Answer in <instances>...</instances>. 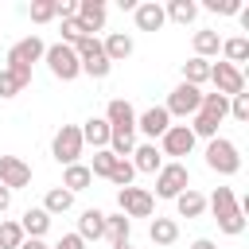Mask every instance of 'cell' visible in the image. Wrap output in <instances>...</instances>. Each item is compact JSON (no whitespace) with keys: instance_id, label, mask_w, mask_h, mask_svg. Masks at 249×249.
<instances>
[{"instance_id":"obj_1","label":"cell","mask_w":249,"mask_h":249,"mask_svg":"<svg viewBox=\"0 0 249 249\" xmlns=\"http://www.w3.org/2000/svg\"><path fill=\"white\" fill-rule=\"evenodd\" d=\"M206 206L214 210V222H218V230H222V233L237 237V233L245 230V206L237 202V195H233L230 187H218V191L206 198Z\"/></svg>"},{"instance_id":"obj_2","label":"cell","mask_w":249,"mask_h":249,"mask_svg":"<svg viewBox=\"0 0 249 249\" xmlns=\"http://www.w3.org/2000/svg\"><path fill=\"white\" fill-rule=\"evenodd\" d=\"M206 167L218 171V175H237V171H241V152H237V144L226 140V136H214V140L206 144Z\"/></svg>"},{"instance_id":"obj_3","label":"cell","mask_w":249,"mask_h":249,"mask_svg":"<svg viewBox=\"0 0 249 249\" xmlns=\"http://www.w3.org/2000/svg\"><path fill=\"white\" fill-rule=\"evenodd\" d=\"M187 187H191V171H187V163L171 160V163H163V167L156 171V195H152V198H179Z\"/></svg>"},{"instance_id":"obj_4","label":"cell","mask_w":249,"mask_h":249,"mask_svg":"<svg viewBox=\"0 0 249 249\" xmlns=\"http://www.w3.org/2000/svg\"><path fill=\"white\" fill-rule=\"evenodd\" d=\"M43 62H47V66H51V74H54V78H62V82H74V78L82 74V62H78L74 47H66V43H51V47H47V54H43Z\"/></svg>"},{"instance_id":"obj_5","label":"cell","mask_w":249,"mask_h":249,"mask_svg":"<svg viewBox=\"0 0 249 249\" xmlns=\"http://www.w3.org/2000/svg\"><path fill=\"white\" fill-rule=\"evenodd\" d=\"M82 128L78 124H62L58 132H54V140H51V156L62 163V167H70V163H78V156H82Z\"/></svg>"},{"instance_id":"obj_6","label":"cell","mask_w":249,"mask_h":249,"mask_svg":"<svg viewBox=\"0 0 249 249\" xmlns=\"http://www.w3.org/2000/svg\"><path fill=\"white\" fill-rule=\"evenodd\" d=\"M43 54H47V43L39 35H23L19 43L8 47V70H31Z\"/></svg>"},{"instance_id":"obj_7","label":"cell","mask_w":249,"mask_h":249,"mask_svg":"<svg viewBox=\"0 0 249 249\" xmlns=\"http://www.w3.org/2000/svg\"><path fill=\"white\" fill-rule=\"evenodd\" d=\"M117 206H121V214L132 222V218H152L156 198H152V191H144V187H121V191H117Z\"/></svg>"},{"instance_id":"obj_8","label":"cell","mask_w":249,"mask_h":249,"mask_svg":"<svg viewBox=\"0 0 249 249\" xmlns=\"http://www.w3.org/2000/svg\"><path fill=\"white\" fill-rule=\"evenodd\" d=\"M210 82H214V93H222V97H237V93H245V74H241V66L210 62Z\"/></svg>"},{"instance_id":"obj_9","label":"cell","mask_w":249,"mask_h":249,"mask_svg":"<svg viewBox=\"0 0 249 249\" xmlns=\"http://www.w3.org/2000/svg\"><path fill=\"white\" fill-rule=\"evenodd\" d=\"M198 105H202V89L179 82V86L167 93V105H163V109H167V117H195Z\"/></svg>"},{"instance_id":"obj_10","label":"cell","mask_w":249,"mask_h":249,"mask_svg":"<svg viewBox=\"0 0 249 249\" xmlns=\"http://www.w3.org/2000/svg\"><path fill=\"white\" fill-rule=\"evenodd\" d=\"M160 152L163 156H191L195 152V132L187 124H171L163 136H160Z\"/></svg>"},{"instance_id":"obj_11","label":"cell","mask_w":249,"mask_h":249,"mask_svg":"<svg viewBox=\"0 0 249 249\" xmlns=\"http://www.w3.org/2000/svg\"><path fill=\"white\" fill-rule=\"evenodd\" d=\"M105 121H109V128L113 132H136V109L124 101V97H113L109 105H105Z\"/></svg>"},{"instance_id":"obj_12","label":"cell","mask_w":249,"mask_h":249,"mask_svg":"<svg viewBox=\"0 0 249 249\" xmlns=\"http://www.w3.org/2000/svg\"><path fill=\"white\" fill-rule=\"evenodd\" d=\"M31 183V167L19 160V156H0V187L8 191H19Z\"/></svg>"},{"instance_id":"obj_13","label":"cell","mask_w":249,"mask_h":249,"mask_svg":"<svg viewBox=\"0 0 249 249\" xmlns=\"http://www.w3.org/2000/svg\"><path fill=\"white\" fill-rule=\"evenodd\" d=\"M136 128H140L144 136H152V140H156V136H163V132L171 128V117H167V109H163V105H152V109H144V113L136 117Z\"/></svg>"},{"instance_id":"obj_14","label":"cell","mask_w":249,"mask_h":249,"mask_svg":"<svg viewBox=\"0 0 249 249\" xmlns=\"http://www.w3.org/2000/svg\"><path fill=\"white\" fill-rule=\"evenodd\" d=\"M132 19H136V27H140V31H160V27L167 23V16H163V4H156V0H144V4H136V8H132Z\"/></svg>"},{"instance_id":"obj_15","label":"cell","mask_w":249,"mask_h":249,"mask_svg":"<svg viewBox=\"0 0 249 249\" xmlns=\"http://www.w3.org/2000/svg\"><path fill=\"white\" fill-rule=\"evenodd\" d=\"M132 171H144V175H156L160 167H163V152L156 148V144H136L132 148Z\"/></svg>"},{"instance_id":"obj_16","label":"cell","mask_w":249,"mask_h":249,"mask_svg":"<svg viewBox=\"0 0 249 249\" xmlns=\"http://www.w3.org/2000/svg\"><path fill=\"white\" fill-rule=\"evenodd\" d=\"M74 19L93 35V31H101V27H105V4H101V0H78Z\"/></svg>"},{"instance_id":"obj_17","label":"cell","mask_w":249,"mask_h":249,"mask_svg":"<svg viewBox=\"0 0 249 249\" xmlns=\"http://www.w3.org/2000/svg\"><path fill=\"white\" fill-rule=\"evenodd\" d=\"M109 136H113V128H109L105 117H89V121L82 124V144H93V152L109 148Z\"/></svg>"},{"instance_id":"obj_18","label":"cell","mask_w":249,"mask_h":249,"mask_svg":"<svg viewBox=\"0 0 249 249\" xmlns=\"http://www.w3.org/2000/svg\"><path fill=\"white\" fill-rule=\"evenodd\" d=\"M78 237H82V241L105 237V210H97V206L82 210V218H78Z\"/></svg>"},{"instance_id":"obj_19","label":"cell","mask_w":249,"mask_h":249,"mask_svg":"<svg viewBox=\"0 0 249 249\" xmlns=\"http://www.w3.org/2000/svg\"><path fill=\"white\" fill-rule=\"evenodd\" d=\"M101 51H105L109 62H124V58L132 54V35H124V31H109V35L101 39Z\"/></svg>"},{"instance_id":"obj_20","label":"cell","mask_w":249,"mask_h":249,"mask_svg":"<svg viewBox=\"0 0 249 249\" xmlns=\"http://www.w3.org/2000/svg\"><path fill=\"white\" fill-rule=\"evenodd\" d=\"M19 230H23V237H43L51 230V214L43 206H27L23 218H19Z\"/></svg>"},{"instance_id":"obj_21","label":"cell","mask_w":249,"mask_h":249,"mask_svg":"<svg viewBox=\"0 0 249 249\" xmlns=\"http://www.w3.org/2000/svg\"><path fill=\"white\" fill-rule=\"evenodd\" d=\"M31 86V70H0V97H16Z\"/></svg>"},{"instance_id":"obj_22","label":"cell","mask_w":249,"mask_h":249,"mask_svg":"<svg viewBox=\"0 0 249 249\" xmlns=\"http://www.w3.org/2000/svg\"><path fill=\"white\" fill-rule=\"evenodd\" d=\"M175 210H179V218H202V210H206V195H198L195 187H187V191L175 198Z\"/></svg>"},{"instance_id":"obj_23","label":"cell","mask_w":249,"mask_h":249,"mask_svg":"<svg viewBox=\"0 0 249 249\" xmlns=\"http://www.w3.org/2000/svg\"><path fill=\"white\" fill-rule=\"evenodd\" d=\"M148 237H152L156 245H175V241H179V222H175V218H152Z\"/></svg>"},{"instance_id":"obj_24","label":"cell","mask_w":249,"mask_h":249,"mask_svg":"<svg viewBox=\"0 0 249 249\" xmlns=\"http://www.w3.org/2000/svg\"><path fill=\"white\" fill-rule=\"evenodd\" d=\"M218 51H222V35H218L214 27L195 31V54H198V58H206V62H210V54H218Z\"/></svg>"},{"instance_id":"obj_25","label":"cell","mask_w":249,"mask_h":249,"mask_svg":"<svg viewBox=\"0 0 249 249\" xmlns=\"http://www.w3.org/2000/svg\"><path fill=\"white\" fill-rule=\"evenodd\" d=\"M93 183V175H89V167L86 163H70L66 171H62V187L70 191V195H78V191H86Z\"/></svg>"},{"instance_id":"obj_26","label":"cell","mask_w":249,"mask_h":249,"mask_svg":"<svg viewBox=\"0 0 249 249\" xmlns=\"http://www.w3.org/2000/svg\"><path fill=\"white\" fill-rule=\"evenodd\" d=\"M163 16H167L171 23H183V27H187V23L198 16V4H195V0H167Z\"/></svg>"},{"instance_id":"obj_27","label":"cell","mask_w":249,"mask_h":249,"mask_svg":"<svg viewBox=\"0 0 249 249\" xmlns=\"http://www.w3.org/2000/svg\"><path fill=\"white\" fill-rule=\"evenodd\" d=\"M183 82H187V86H195V89H198L202 82H210V62H206V58H198V54H195V58H187V62H183Z\"/></svg>"},{"instance_id":"obj_28","label":"cell","mask_w":249,"mask_h":249,"mask_svg":"<svg viewBox=\"0 0 249 249\" xmlns=\"http://www.w3.org/2000/svg\"><path fill=\"white\" fill-rule=\"evenodd\" d=\"M222 62H230V66H237V62H245L249 58V39L245 35H233V39H222Z\"/></svg>"},{"instance_id":"obj_29","label":"cell","mask_w":249,"mask_h":249,"mask_svg":"<svg viewBox=\"0 0 249 249\" xmlns=\"http://www.w3.org/2000/svg\"><path fill=\"white\" fill-rule=\"evenodd\" d=\"M70 206H74V195H70L66 187H51L47 198H43V210H47V214H66Z\"/></svg>"},{"instance_id":"obj_30","label":"cell","mask_w":249,"mask_h":249,"mask_svg":"<svg viewBox=\"0 0 249 249\" xmlns=\"http://www.w3.org/2000/svg\"><path fill=\"white\" fill-rule=\"evenodd\" d=\"M128 233H132V222H128L124 214H105V237H109L113 245L128 241Z\"/></svg>"},{"instance_id":"obj_31","label":"cell","mask_w":249,"mask_h":249,"mask_svg":"<svg viewBox=\"0 0 249 249\" xmlns=\"http://www.w3.org/2000/svg\"><path fill=\"white\" fill-rule=\"evenodd\" d=\"M198 113H210V117L226 121V117H230V97H222V93H202V105H198Z\"/></svg>"},{"instance_id":"obj_32","label":"cell","mask_w":249,"mask_h":249,"mask_svg":"<svg viewBox=\"0 0 249 249\" xmlns=\"http://www.w3.org/2000/svg\"><path fill=\"white\" fill-rule=\"evenodd\" d=\"M113 163H117V156H113L109 148H101V152H93V163H89V175H93V179H109V171H113Z\"/></svg>"},{"instance_id":"obj_33","label":"cell","mask_w":249,"mask_h":249,"mask_svg":"<svg viewBox=\"0 0 249 249\" xmlns=\"http://www.w3.org/2000/svg\"><path fill=\"white\" fill-rule=\"evenodd\" d=\"M19 245H23L19 222H0V249H19Z\"/></svg>"},{"instance_id":"obj_34","label":"cell","mask_w":249,"mask_h":249,"mask_svg":"<svg viewBox=\"0 0 249 249\" xmlns=\"http://www.w3.org/2000/svg\"><path fill=\"white\" fill-rule=\"evenodd\" d=\"M86 35H89V31H86V27H82L74 16H70V19H62V43H66V47H78Z\"/></svg>"},{"instance_id":"obj_35","label":"cell","mask_w":249,"mask_h":249,"mask_svg":"<svg viewBox=\"0 0 249 249\" xmlns=\"http://www.w3.org/2000/svg\"><path fill=\"white\" fill-rule=\"evenodd\" d=\"M132 175H136L132 163H128V160H117L113 171H109V183H117V187H132Z\"/></svg>"},{"instance_id":"obj_36","label":"cell","mask_w":249,"mask_h":249,"mask_svg":"<svg viewBox=\"0 0 249 249\" xmlns=\"http://www.w3.org/2000/svg\"><path fill=\"white\" fill-rule=\"evenodd\" d=\"M54 16H58V12H54V0H35V4H31V19H35V23H51Z\"/></svg>"},{"instance_id":"obj_37","label":"cell","mask_w":249,"mask_h":249,"mask_svg":"<svg viewBox=\"0 0 249 249\" xmlns=\"http://www.w3.org/2000/svg\"><path fill=\"white\" fill-rule=\"evenodd\" d=\"M202 8H206V12H218V16H237V12H241L237 0H206Z\"/></svg>"},{"instance_id":"obj_38","label":"cell","mask_w":249,"mask_h":249,"mask_svg":"<svg viewBox=\"0 0 249 249\" xmlns=\"http://www.w3.org/2000/svg\"><path fill=\"white\" fill-rule=\"evenodd\" d=\"M230 117H233V121H249V93L230 97Z\"/></svg>"},{"instance_id":"obj_39","label":"cell","mask_w":249,"mask_h":249,"mask_svg":"<svg viewBox=\"0 0 249 249\" xmlns=\"http://www.w3.org/2000/svg\"><path fill=\"white\" fill-rule=\"evenodd\" d=\"M51 249H86V241H82L78 233H62V237H58Z\"/></svg>"},{"instance_id":"obj_40","label":"cell","mask_w":249,"mask_h":249,"mask_svg":"<svg viewBox=\"0 0 249 249\" xmlns=\"http://www.w3.org/2000/svg\"><path fill=\"white\" fill-rule=\"evenodd\" d=\"M19 249H51V245H47L43 237H23V245H19Z\"/></svg>"},{"instance_id":"obj_41","label":"cell","mask_w":249,"mask_h":249,"mask_svg":"<svg viewBox=\"0 0 249 249\" xmlns=\"http://www.w3.org/2000/svg\"><path fill=\"white\" fill-rule=\"evenodd\" d=\"M8 206H12V191H8V187H0V214H4Z\"/></svg>"},{"instance_id":"obj_42","label":"cell","mask_w":249,"mask_h":249,"mask_svg":"<svg viewBox=\"0 0 249 249\" xmlns=\"http://www.w3.org/2000/svg\"><path fill=\"white\" fill-rule=\"evenodd\" d=\"M191 249H218V245H214L210 237H195V241H191Z\"/></svg>"},{"instance_id":"obj_43","label":"cell","mask_w":249,"mask_h":249,"mask_svg":"<svg viewBox=\"0 0 249 249\" xmlns=\"http://www.w3.org/2000/svg\"><path fill=\"white\" fill-rule=\"evenodd\" d=\"M113 249H132V245H128V241H121V245H113Z\"/></svg>"}]
</instances>
